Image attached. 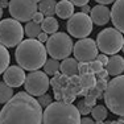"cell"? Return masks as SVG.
<instances>
[{"mask_svg": "<svg viewBox=\"0 0 124 124\" xmlns=\"http://www.w3.org/2000/svg\"><path fill=\"white\" fill-rule=\"evenodd\" d=\"M0 124H42V107L26 93H17L4 103Z\"/></svg>", "mask_w": 124, "mask_h": 124, "instance_id": "1", "label": "cell"}, {"mask_svg": "<svg viewBox=\"0 0 124 124\" xmlns=\"http://www.w3.org/2000/svg\"><path fill=\"white\" fill-rule=\"evenodd\" d=\"M46 55L48 53L44 44H41L36 38L23 40L17 45V49L15 52V58L19 66L29 71H34L42 67V65L48 60Z\"/></svg>", "mask_w": 124, "mask_h": 124, "instance_id": "2", "label": "cell"}, {"mask_svg": "<svg viewBox=\"0 0 124 124\" xmlns=\"http://www.w3.org/2000/svg\"><path fill=\"white\" fill-rule=\"evenodd\" d=\"M81 114L75 106L63 102H53L42 111V124H79Z\"/></svg>", "mask_w": 124, "mask_h": 124, "instance_id": "3", "label": "cell"}, {"mask_svg": "<svg viewBox=\"0 0 124 124\" xmlns=\"http://www.w3.org/2000/svg\"><path fill=\"white\" fill-rule=\"evenodd\" d=\"M123 91H124V77L117 75L114 77L104 88V102L106 106L112 114L123 116L124 115V104H123Z\"/></svg>", "mask_w": 124, "mask_h": 124, "instance_id": "4", "label": "cell"}, {"mask_svg": "<svg viewBox=\"0 0 124 124\" xmlns=\"http://www.w3.org/2000/svg\"><path fill=\"white\" fill-rule=\"evenodd\" d=\"M45 49L54 60H65L73 53V40L63 32H55L48 37Z\"/></svg>", "mask_w": 124, "mask_h": 124, "instance_id": "5", "label": "cell"}, {"mask_svg": "<svg viewBox=\"0 0 124 124\" xmlns=\"http://www.w3.org/2000/svg\"><path fill=\"white\" fill-rule=\"evenodd\" d=\"M96 48L103 54H116L123 49V34L115 28H106L96 37Z\"/></svg>", "mask_w": 124, "mask_h": 124, "instance_id": "6", "label": "cell"}, {"mask_svg": "<svg viewBox=\"0 0 124 124\" xmlns=\"http://www.w3.org/2000/svg\"><path fill=\"white\" fill-rule=\"evenodd\" d=\"M24 38V28L17 20L4 19L0 21V44L5 48H15Z\"/></svg>", "mask_w": 124, "mask_h": 124, "instance_id": "7", "label": "cell"}, {"mask_svg": "<svg viewBox=\"0 0 124 124\" xmlns=\"http://www.w3.org/2000/svg\"><path fill=\"white\" fill-rule=\"evenodd\" d=\"M23 85L25 87L26 94H29L31 96H40L42 94H46L50 85V79L44 71L34 70V71H31L28 75H25Z\"/></svg>", "mask_w": 124, "mask_h": 124, "instance_id": "8", "label": "cell"}, {"mask_svg": "<svg viewBox=\"0 0 124 124\" xmlns=\"http://www.w3.org/2000/svg\"><path fill=\"white\" fill-rule=\"evenodd\" d=\"M8 9L12 19L19 23H28L37 12V3H34V0H11Z\"/></svg>", "mask_w": 124, "mask_h": 124, "instance_id": "9", "label": "cell"}, {"mask_svg": "<svg viewBox=\"0 0 124 124\" xmlns=\"http://www.w3.org/2000/svg\"><path fill=\"white\" fill-rule=\"evenodd\" d=\"M67 32L75 38H86L93 32V21L86 13H73L67 21Z\"/></svg>", "mask_w": 124, "mask_h": 124, "instance_id": "10", "label": "cell"}, {"mask_svg": "<svg viewBox=\"0 0 124 124\" xmlns=\"http://www.w3.org/2000/svg\"><path fill=\"white\" fill-rule=\"evenodd\" d=\"M73 53L77 61L79 62H91L98 55V48L93 38H81L73 46Z\"/></svg>", "mask_w": 124, "mask_h": 124, "instance_id": "11", "label": "cell"}, {"mask_svg": "<svg viewBox=\"0 0 124 124\" xmlns=\"http://www.w3.org/2000/svg\"><path fill=\"white\" fill-rule=\"evenodd\" d=\"M24 79H25V71L20 66H9L3 73V82L12 88L20 87L24 83Z\"/></svg>", "mask_w": 124, "mask_h": 124, "instance_id": "12", "label": "cell"}, {"mask_svg": "<svg viewBox=\"0 0 124 124\" xmlns=\"http://www.w3.org/2000/svg\"><path fill=\"white\" fill-rule=\"evenodd\" d=\"M110 20L112 21L115 29L124 32V0H115L114 7L110 11Z\"/></svg>", "mask_w": 124, "mask_h": 124, "instance_id": "13", "label": "cell"}, {"mask_svg": "<svg viewBox=\"0 0 124 124\" xmlns=\"http://www.w3.org/2000/svg\"><path fill=\"white\" fill-rule=\"evenodd\" d=\"M90 19L94 24L102 26L110 21V9L106 5L98 4L90 9Z\"/></svg>", "mask_w": 124, "mask_h": 124, "instance_id": "14", "label": "cell"}, {"mask_svg": "<svg viewBox=\"0 0 124 124\" xmlns=\"http://www.w3.org/2000/svg\"><path fill=\"white\" fill-rule=\"evenodd\" d=\"M124 70V60L122 55H116L112 54L110 58H108L107 63H106V71H107L108 75L112 77H117L122 75Z\"/></svg>", "mask_w": 124, "mask_h": 124, "instance_id": "15", "label": "cell"}, {"mask_svg": "<svg viewBox=\"0 0 124 124\" xmlns=\"http://www.w3.org/2000/svg\"><path fill=\"white\" fill-rule=\"evenodd\" d=\"M60 71L65 77H74L78 74V61L73 58H65L62 62H60Z\"/></svg>", "mask_w": 124, "mask_h": 124, "instance_id": "16", "label": "cell"}, {"mask_svg": "<svg viewBox=\"0 0 124 124\" xmlns=\"http://www.w3.org/2000/svg\"><path fill=\"white\" fill-rule=\"evenodd\" d=\"M74 13V5L69 0H61L55 4V15L61 19H69Z\"/></svg>", "mask_w": 124, "mask_h": 124, "instance_id": "17", "label": "cell"}, {"mask_svg": "<svg viewBox=\"0 0 124 124\" xmlns=\"http://www.w3.org/2000/svg\"><path fill=\"white\" fill-rule=\"evenodd\" d=\"M55 0H41L37 4V9L38 12H41L44 16H53L55 13Z\"/></svg>", "mask_w": 124, "mask_h": 124, "instance_id": "18", "label": "cell"}, {"mask_svg": "<svg viewBox=\"0 0 124 124\" xmlns=\"http://www.w3.org/2000/svg\"><path fill=\"white\" fill-rule=\"evenodd\" d=\"M41 31L45 32L46 34H53L58 31V21L53 16L44 17L42 23H41Z\"/></svg>", "mask_w": 124, "mask_h": 124, "instance_id": "19", "label": "cell"}, {"mask_svg": "<svg viewBox=\"0 0 124 124\" xmlns=\"http://www.w3.org/2000/svg\"><path fill=\"white\" fill-rule=\"evenodd\" d=\"M90 114L93 115V120H96V122H104L108 116V111L104 106L98 104V106H94L91 108Z\"/></svg>", "mask_w": 124, "mask_h": 124, "instance_id": "20", "label": "cell"}, {"mask_svg": "<svg viewBox=\"0 0 124 124\" xmlns=\"http://www.w3.org/2000/svg\"><path fill=\"white\" fill-rule=\"evenodd\" d=\"M42 66H44V70H45L44 73H45L46 75H55L60 71V61L54 60V58L46 60Z\"/></svg>", "mask_w": 124, "mask_h": 124, "instance_id": "21", "label": "cell"}, {"mask_svg": "<svg viewBox=\"0 0 124 124\" xmlns=\"http://www.w3.org/2000/svg\"><path fill=\"white\" fill-rule=\"evenodd\" d=\"M9 61H11V55L8 49L0 44V74H3L4 70L9 66Z\"/></svg>", "mask_w": 124, "mask_h": 124, "instance_id": "22", "label": "cell"}, {"mask_svg": "<svg viewBox=\"0 0 124 124\" xmlns=\"http://www.w3.org/2000/svg\"><path fill=\"white\" fill-rule=\"evenodd\" d=\"M13 96V88L5 85L4 82H0V104H4Z\"/></svg>", "mask_w": 124, "mask_h": 124, "instance_id": "23", "label": "cell"}, {"mask_svg": "<svg viewBox=\"0 0 124 124\" xmlns=\"http://www.w3.org/2000/svg\"><path fill=\"white\" fill-rule=\"evenodd\" d=\"M40 32H41V25L36 24L34 21H28V24L24 28V34H26L29 38H36Z\"/></svg>", "mask_w": 124, "mask_h": 124, "instance_id": "24", "label": "cell"}, {"mask_svg": "<svg viewBox=\"0 0 124 124\" xmlns=\"http://www.w3.org/2000/svg\"><path fill=\"white\" fill-rule=\"evenodd\" d=\"M96 78L94 75V73H86V74H82L81 78H79V83L83 88H90L95 86Z\"/></svg>", "mask_w": 124, "mask_h": 124, "instance_id": "25", "label": "cell"}, {"mask_svg": "<svg viewBox=\"0 0 124 124\" xmlns=\"http://www.w3.org/2000/svg\"><path fill=\"white\" fill-rule=\"evenodd\" d=\"M37 102H38V104H40L41 107H48L50 103H52V96L48 95V94H42V95L38 96Z\"/></svg>", "mask_w": 124, "mask_h": 124, "instance_id": "26", "label": "cell"}, {"mask_svg": "<svg viewBox=\"0 0 124 124\" xmlns=\"http://www.w3.org/2000/svg\"><path fill=\"white\" fill-rule=\"evenodd\" d=\"M77 110H78L79 114H82V115H87V114H90L91 107H88V106L83 102V100H81V102L78 103V106H77Z\"/></svg>", "mask_w": 124, "mask_h": 124, "instance_id": "27", "label": "cell"}, {"mask_svg": "<svg viewBox=\"0 0 124 124\" xmlns=\"http://www.w3.org/2000/svg\"><path fill=\"white\" fill-rule=\"evenodd\" d=\"M88 67H90V71H91V73H98L99 70L103 69V65L100 63L99 61L94 60V61L88 62Z\"/></svg>", "mask_w": 124, "mask_h": 124, "instance_id": "28", "label": "cell"}, {"mask_svg": "<svg viewBox=\"0 0 124 124\" xmlns=\"http://www.w3.org/2000/svg\"><path fill=\"white\" fill-rule=\"evenodd\" d=\"M106 86H107V79H98L95 82V87L98 88L99 91H104Z\"/></svg>", "mask_w": 124, "mask_h": 124, "instance_id": "29", "label": "cell"}, {"mask_svg": "<svg viewBox=\"0 0 124 124\" xmlns=\"http://www.w3.org/2000/svg\"><path fill=\"white\" fill-rule=\"evenodd\" d=\"M83 102L86 103L88 107L93 108L94 106H95V103H96V98H94V96H91V95H86V98H85Z\"/></svg>", "mask_w": 124, "mask_h": 124, "instance_id": "30", "label": "cell"}, {"mask_svg": "<svg viewBox=\"0 0 124 124\" xmlns=\"http://www.w3.org/2000/svg\"><path fill=\"white\" fill-rule=\"evenodd\" d=\"M44 17H45V16H44L41 12H38V11H37V12L33 15V17H32V21H34L36 24H41L42 20H44Z\"/></svg>", "mask_w": 124, "mask_h": 124, "instance_id": "31", "label": "cell"}, {"mask_svg": "<svg viewBox=\"0 0 124 124\" xmlns=\"http://www.w3.org/2000/svg\"><path fill=\"white\" fill-rule=\"evenodd\" d=\"M95 78L96 79H108V74H107V71H106V69H102V70H99L98 73H95Z\"/></svg>", "mask_w": 124, "mask_h": 124, "instance_id": "32", "label": "cell"}, {"mask_svg": "<svg viewBox=\"0 0 124 124\" xmlns=\"http://www.w3.org/2000/svg\"><path fill=\"white\" fill-rule=\"evenodd\" d=\"M96 61H99L100 63L103 65V66H106V63H107V61H108V57H107V54H98L96 55V58H95Z\"/></svg>", "mask_w": 124, "mask_h": 124, "instance_id": "33", "label": "cell"}, {"mask_svg": "<svg viewBox=\"0 0 124 124\" xmlns=\"http://www.w3.org/2000/svg\"><path fill=\"white\" fill-rule=\"evenodd\" d=\"M48 37H49V36L45 33V32H40V33H38V36H37L36 38H37V41H40L41 44H44V42H46Z\"/></svg>", "mask_w": 124, "mask_h": 124, "instance_id": "34", "label": "cell"}, {"mask_svg": "<svg viewBox=\"0 0 124 124\" xmlns=\"http://www.w3.org/2000/svg\"><path fill=\"white\" fill-rule=\"evenodd\" d=\"M73 5H78V7H82V5H86L90 0H69Z\"/></svg>", "mask_w": 124, "mask_h": 124, "instance_id": "35", "label": "cell"}, {"mask_svg": "<svg viewBox=\"0 0 124 124\" xmlns=\"http://www.w3.org/2000/svg\"><path fill=\"white\" fill-rule=\"evenodd\" d=\"M79 124H95V123H94V120L90 119V117H83V119H81V123Z\"/></svg>", "mask_w": 124, "mask_h": 124, "instance_id": "36", "label": "cell"}, {"mask_svg": "<svg viewBox=\"0 0 124 124\" xmlns=\"http://www.w3.org/2000/svg\"><path fill=\"white\" fill-rule=\"evenodd\" d=\"M96 3H99V4L102 5H107V4H111V3H114L115 0H95Z\"/></svg>", "mask_w": 124, "mask_h": 124, "instance_id": "37", "label": "cell"}, {"mask_svg": "<svg viewBox=\"0 0 124 124\" xmlns=\"http://www.w3.org/2000/svg\"><path fill=\"white\" fill-rule=\"evenodd\" d=\"M81 8H82V11H81L82 13H86V15H87V13H90V9H91V8L88 7L87 4H86V5H82Z\"/></svg>", "mask_w": 124, "mask_h": 124, "instance_id": "38", "label": "cell"}, {"mask_svg": "<svg viewBox=\"0 0 124 124\" xmlns=\"http://www.w3.org/2000/svg\"><path fill=\"white\" fill-rule=\"evenodd\" d=\"M0 7H1V8H7L8 7V0H0Z\"/></svg>", "mask_w": 124, "mask_h": 124, "instance_id": "39", "label": "cell"}, {"mask_svg": "<svg viewBox=\"0 0 124 124\" xmlns=\"http://www.w3.org/2000/svg\"><path fill=\"white\" fill-rule=\"evenodd\" d=\"M124 122H123V119H122V116H120V119L119 120H117V124H123Z\"/></svg>", "mask_w": 124, "mask_h": 124, "instance_id": "40", "label": "cell"}, {"mask_svg": "<svg viewBox=\"0 0 124 124\" xmlns=\"http://www.w3.org/2000/svg\"><path fill=\"white\" fill-rule=\"evenodd\" d=\"M1 17H3V8L0 7V19H1Z\"/></svg>", "mask_w": 124, "mask_h": 124, "instance_id": "41", "label": "cell"}, {"mask_svg": "<svg viewBox=\"0 0 124 124\" xmlns=\"http://www.w3.org/2000/svg\"><path fill=\"white\" fill-rule=\"evenodd\" d=\"M95 124H104V123H103V122H96Z\"/></svg>", "mask_w": 124, "mask_h": 124, "instance_id": "42", "label": "cell"}, {"mask_svg": "<svg viewBox=\"0 0 124 124\" xmlns=\"http://www.w3.org/2000/svg\"><path fill=\"white\" fill-rule=\"evenodd\" d=\"M40 1H41V0H34V3H37V4H38Z\"/></svg>", "mask_w": 124, "mask_h": 124, "instance_id": "43", "label": "cell"}]
</instances>
